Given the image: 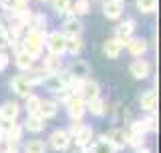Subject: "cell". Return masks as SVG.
<instances>
[{"instance_id":"obj_6","label":"cell","mask_w":161,"mask_h":153,"mask_svg":"<svg viewBox=\"0 0 161 153\" xmlns=\"http://www.w3.org/2000/svg\"><path fill=\"white\" fill-rule=\"evenodd\" d=\"M70 137H73V135H70L69 131L57 129L53 135H50V145H53L57 151H64V149L70 145Z\"/></svg>"},{"instance_id":"obj_17","label":"cell","mask_w":161,"mask_h":153,"mask_svg":"<svg viewBox=\"0 0 161 153\" xmlns=\"http://www.w3.org/2000/svg\"><path fill=\"white\" fill-rule=\"evenodd\" d=\"M125 47L129 48V53L133 54V57L141 59V54H145V50H147V42H145L143 38H129Z\"/></svg>"},{"instance_id":"obj_36","label":"cell","mask_w":161,"mask_h":153,"mask_svg":"<svg viewBox=\"0 0 161 153\" xmlns=\"http://www.w3.org/2000/svg\"><path fill=\"white\" fill-rule=\"evenodd\" d=\"M10 44V38H8V32H0V50H4Z\"/></svg>"},{"instance_id":"obj_25","label":"cell","mask_w":161,"mask_h":153,"mask_svg":"<svg viewBox=\"0 0 161 153\" xmlns=\"http://www.w3.org/2000/svg\"><path fill=\"white\" fill-rule=\"evenodd\" d=\"M80 50H83V38L79 37H67V48H64V53L69 54H79Z\"/></svg>"},{"instance_id":"obj_35","label":"cell","mask_w":161,"mask_h":153,"mask_svg":"<svg viewBox=\"0 0 161 153\" xmlns=\"http://www.w3.org/2000/svg\"><path fill=\"white\" fill-rule=\"evenodd\" d=\"M8 63H10V59H8V54L4 53V50H0V71H4L8 67Z\"/></svg>"},{"instance_id":"obj_34","label":"cell","mask_w":161,"mask_h":153,"mask_svg":"<svg viewBox=\"0 0 161 153\" xmlns=\"http://www.w3.org/2000/svg\"><path fill=\"white\" fill-rule=\"evenodd\" d=\"M143 127H145V131H155L157 129V119L153 115H149L147 119H143Z\"/></svg>"},{"instance_id":"obj_3","label":"cell","mask_w":161,"mask_h":153,"mask_svg":"<svg viewBox=\"0 0 161 153\" xmlns=\"http://www.w3.org/2000/svg\"><path fill=\"white\" fill-rule=\"evenodd\" d=\"M47 48L53 54H63L67 48V37L63 32H50L47 37Z\"/></svg>"},{"instance_id":"obj_21","label":"cell","mask_w":161,"mask_h":153,"mask_svg":"<svg viewBox=\"0 0 161 153\" xmlns=\"http://www.w3.org/2000/svg\"><path fill=\"white\" fill-rule=\"evenodd\" d=\"M24 127H26L30 133H40L44 129V119L40 115H28L26 121H24Z\"/></svg>"},{"instance_id":"obj_14","label":"cell","mask_w":161,"mask_h":153,"mask_svg":"<svg viewBox=\"0 0 161 153\" xmlns=\"http://www.w3.org/2000/svg\"><path fill=\"white\" fill-rule=\"evenodd\" d=\"M58 111V105L57 101H50V99H40V105H38V115L42 117V119H50V117H54Z\"/></svg>"},{"instance_id":"obj_18","label":"cell","mask_w":161,"mask_h":153,"mask_svg":"<svg viewBox=\"0 0 161 153\" xmlns=\"http://www.w3.org/2000/svg\"><path fill=\"white\" fill-rule=\"evenodd\" d=\"M24 76H26V81H28V83L34 87V85H40V83H44V79L48 76V73H47V71H44L42 67H40V69H34V67H30V69L26 71V75H24Z\"/></svg>"},{"instance_id":"obj_31","label":"cell","mask_w":161,"mask_h":153,"mask_svg":"<svg viewBox=\"0 0 161 153\" xmlns=\"http://www.w3.org/2000/svg\"><path fill=\"white\" fill-rule=\"evenodd\" d=\"M137 8L145 14L155 12L157 10V0H137Z\"/></svg>"},{"instance_id":"obj_37","label":"cell","mask_w":161,"mask_h":153,"mask_svg":"<svg viewBox=\"0 0 161 153\" xmlns=\"http://www.w3.org/2000/svg\"><path fill=\"white\" fill-rule=\"evenodd\" d=\"M80 127H83V123H80V119H77V121L73 123V127H70V131H69V133H70V135H77L79 131H80Z\"/></svg>"},{"instance_id":"obj_10","label":"cell","mask_w":161,"mask_h":153,"mask_svg":"<svg viewBox=\"0 0 161 153\" xmlns=\"http://www.w3.org/2000/svg\"><path fill=\"white\" fill-rule=\"evenodd\" d=\"M42 69L47 71L48 75H57L60 73V69H63V60H60V54H53L48 53L47 57L42 60Z\"/></svg>"},{"instance_id":"obj_38","label":"cell","mask_w":161,"mask_h":153,"mask_svg":"<svg viewBox=\"0 0 161 153\" xmlns=\"http://www.w3.org/2000/svg\"><path fill=\"white\" fill-rule=\"evenodd\" d=\"M4 153H18V149H16V147H14V145H12V147H8V149H6V151H4Z\"/></svg>"},{"instance_id":"obj_4","label":"cell","mask_w":161,"mask_h":153,"mask_svg":"<svg viewBox=\"0 0 161 153\" xmlns=\"http://www.w3.org/2000/svg\"><path fill=\"white\" fill-rule=\"evenodd\" d=\"M135 28H137V24H135V20H125V22H121L119 26H117V30H115V38L119 40L121 44H127V40L133 37V32H135Z\"/></svg>"},{"instance_id":"obj_24","label":"cell","mask_w":161,"mask_h":153,"mask_svg":"<svg viewBox=\"0 0 161 153\" xmlns=\"http://www.w3.org/2000/svg\"><path fill=\"white\" fill-rule=\"evenodd\" d=\"M28 30H36V32H42L47 30V16L44 14H34L28 20Z\"/></svg>"},{"instance_id":"obj_30","label":"cell","mask_w":161,"mask_h":153,"mask_svg":"<svg viewBox=\"0 0 161 153\" xmlns=\"http://www.w3.org/2000/svg\"><path fill=\"white\" fill-rule=\"evenodd\" d=\"M38 105H40V97L30 93L26 97V111H28V115H38Z\"/></svg>"},{"instance_id":"obj_39","label":"cell","mask_w":161,"mask_h":153,"mask_svg":"<svg viewBox=\"0 0 161 153\" xmlns=\"http://www.w3.org/2000/svg\"><path fill=\"white\" fill-rule=\"evenodd\" d=\"M137 153H149L147 147H137Z\"/></svg>"},{"instance_id":"obj_33","label":"cell","mask_w":161,"mask_h":153,"mask_svg":"<svg viewBox=\"0 0 161 153\" xmlns=\"http://www.w3.org/2000/svg\"><path fill=\"white\" fill-rule=\"evenodd\" d=\"M129 133L131 135H145V133H147V131H145V127H143V121H135V123L131 125Z\"/></svg>"},{"instance_id":"obj_9","label":"cell","mask_w":161,"mask_h":153,"mask_svg":"<svg viewBox=\"0 0 161 153\" xmlns=\"http://www.w3.org/2000/svg\"><path fill=\"white\" fill-rule=\"evenodd\" d=\"M129 71H131V75H133L135 79H139V81H141V79H147V76H149L151 67H149V63H147V60L137 59V60H133V63H131Z\"/></svg>"},{"instance_id":"obj_2","label":"cell","mask_w":161,"mask_h":153,"mask_svg":"<svg viewBox=\"0 0 161 153\" xmlns=\"http://www.w3.org/2000/svg\"><path fill=\"white\" fill-rule=\"evenodd\" d=\"M64 103H67V111H69V115H70L73 121L80 119V117L85 115V111H87V103L80 99V95H70Z\"/></svg>"},{"instance_id":"obj_41","label":"cell","mask_w":161,"mask_h":153,"mask_svg":"<svg viewBox=\"0 0 161 153\" xmlns=\"http://www.w3.org/2000/svg\"><path fill=\"white\" fill-rule=\"evenodd\" d=\"M14 2H20V4H28V0H14Z\"/></svg>"},{"instance_id":"obj_40","label":"cell","mask_w":161,"mask_h":153,"mask_svg":"<svg viewBox=\"0 0 161 153\" xmlns=\"http://www.w3.org/2000/svg\"><path fill=\"white\" fill-rule=\"evenodd\" d=\"M2 139H4V129L0 127V141H2Z\"/></svg>"},{"instance_id":"obj_11","label":"cell","mask_w":161,"mask_h":153,"mask_svg":"<svg viewBox=\"0 0 161 153\" xmlns=\"http://www.w3.org/2000/svg\"><path fill=\"white\" fill-rule=\"evenodd\" d=\"M75 139H77V145L80 147V149H83L85 153H89L87 149L91 147V143H93V129L87 127V125H83V127H80V131L75 135Z\"/></svg>"},{"instance_id":"obj_7","label":"cell","mask_w":161,"mask_h":153,"mask_svg":"<svg viewBox=\"0 0 161 153\" xmlns=\"http://www.w3.org/2000/svg\"><path fill=\"white\" fill-rule=\"evenodd\" d=\"M99 93H101V89H99V85L95 83V81H83V85H80V91H79L80 99H83L85 103H89V101L97 99Z\"/></svg>"},{"instance_id":"obj_27","label":"cell","mask_w":161,"mask_h":153,"mask_svg":"<svg viewBox=\"0 0 161 153\" xmlns=\"http://www.w3.org/2000/svg\"><path fill=\"white\" fill-rule=\"evenodd\" d=\"M70 12L75 16H85V14L91 12V2L89 0H77L75 4H70Z\"/></svg>"},{"instance_id":"obj_8","label":"cell","mask_w":161,"mask_h":153,"mask_svg":"<svg viewBox=\"0 0 161 153\" xmlns=\"http://www.w3.org/2000/svg\"><path fill=\"white\" fill-rule=\"evenodd\" d=\"M103 14L111 20L119 18L123 14V0H105L103 2Z\"/></svg>"},{"instance_id":"obj_19","label":"cell","mask_w":161,"mask_h":153,"mask_svg":"<svg viewBox=\"0 0 161 153\" xmlns=\"http://www.w3.org/2000/svg\"><path fill=\"white\" fill-rule=\"evenodd\" d=\"M117 149L109 141V137H99L93 145H91V153H115Z\"/></svg>"},{"instance_id":"obj_28","label":"cell","mask_w":161,"mask_h":153,"mask_svg":"<svg viewBox=\"0 0 161 153\" xmlns=\"http://www.w3.org/2000/svg\"><path fill=\"white\" fill-rule=\"evenodd\" d=\"M32 63H34V60L30 59L22 48H18V50H16V67H18L20 71H28L30 67H32Z\"/></svg>"},{"instance_id":"obj_16","label":"cell","mask_w":161,"mask_h":153,"mask_svg":"<svg viewBox=\"0 0 161 153\" xmlns=\"http://www.w3.org/2000/svg\"><path fill=\"white\" fill-rule=\"evenodd\" d=\"M20 137H22V127L16 125V121L12 125H8V129H4V139L8 141V147L16 145L20 141Z\"/></svg>"},{"instance_id":"obj_5","label":"cell","mask_w":161,"mask_h":153,"mask_svg":"<svg viewBox=\"0 0 161 153\" xmlns=\"http://www.w3.org/2000/svg\"><path fill=\"white\" fill-rule=\"evenodd\" d=\"M10 89L14 91L18 97H28L32 93V85L26 81V76L24 75H16L12 81H10Z\"/></svg>"},{"instance_id":"obj_42","label":"cell","mask_w":161,"mask_h":153,"mask_svg":"<svg viewBox=\"0 0 161 153\" xmlns=\"http://www.w3.org/2000/svg\"><path fill=\"white\" fill-rule=\"evenodd\" d=\"M73 153H77V151H73Z\"/></svg>"},{"instance_id":"obj_13","label":"cell","mask_w":161,"mask_h":153,"mask_svg":"<svg viewBox=\"0 0 161 153\" xmlns=\"http://www.w3.org/2000/svg\"><path fill=\"white\" fill-rule=\"evenodd\" d=\"M70 75L75 76V79H80V81H85L89 76V73H91V67H89V63L87 60H80V59H77L73 65H70V71H69Z\"/></svg>"},{"instance_id":"obj_23","label":"cell","mask_w":161,"mask_h":153,"mask_svg":"<svg viewBox=\"0 0 161 153\" xmlns=\"http://www.w3.org/2000/svg\"><path fill=\"white\" fill-rule=\"evenodd\" d=\"M87 109H89V113L91 115H95V117H103L105 113H107V103H105L103 99H93V101H89V105H87Z\"/></svg>"},{"instance_id":"obj_22","label":"cell","mask_w":161,"mask_h":153,"mask_svg":"<svg viewBox=\"0 0 161 153\" xmlns=\"http://www.w3.org/2000/svg\"><path fill=\"white\" fill-rule=\"evenodd\" d=\"M103 50H105V54H107L109 59H117L121 54V50H123V44H121L117 38H109L107 42L103 44Z\"/></svg>"},{"instance_id":"obj_26","label":"cell","mask_w":161,"mask_h":153,"mask_svg":"<svg viewBox=\"0 0 161 153\" xmlns=\"http://www.w3.org/2000/svg\"><path fill=\"white\" fill-rule=\"evenodd\" d=\"M80 30H83V24H80L77 18H70V20L64 22L63 34H64V37H77V34H80Z\"/></svg>"},{"instance_id":"obj_1","label":"cell","mask_w":161,"mask_h":153,"mask_svg":"<svg viewBox=\"0 0 161 153\" xmlns=\"http://www.w3.org/2000/svg\"><path fill=\"white\" fill-rule=\"evenodd\" d=\"M42 47H44V34L36 32V30H28V34L22 38V47L20 48H22L32 60H36V59H40Z\"/></svg>"},{"instance_id":"obj_29","label":"cell","mask_w":161,"mask_h":153,"mask_svg":"<svg viewBox=\"0 0 161 153\" xmlns=\"http://www.w3.org/2000/svg\"><path fill=\"white\" fill-rule=\"evenodd\" d=\"M44 151H47V145L40 139H32L24 145V153H44Z\"/></svg>"},{"instance_id":"obj_12","label":"cell","mask_w":161,"mask_h":153,"mask_svg":"<svg viewBox=\"0 0 161 153\" xmlns=\"http://www.w3.org/2000/svg\"><path fill=\"white\" fill-rule=\"evenodd\" d=\"M18 117V105L16 103H4L0 109V123H14Z\"/></svg>"},{"instance_id":"obj_20","label":"cell","mask_w":161,"mask_h":153,"mask_svg":"<svg viewBox=\"0 0 161 153\" xmlns=\"http://www.w3.org/2000/svg\"><path fill=\"white\" fill-rule=\"evenodd\" d=\"M139 103H141V109H145V111H155V107H157V93H155L153 89H151V91H145V93L141 95Z\"/></svg>"},{"instance_id":"obj_32","label":"cell","mask_w":161,"mask_h":153,"mask_svg":"<svg viewBox=\"0 0 161 153\" xmlns=\"http://www.w3.org/2000/svg\"><path fill=\"white\" fill-rule=\"evenodd\" d=\"M57 12H70V0H53Z\"/></svg>"},{"instance_id":"obj_15","label":"cell","mask_w":161,"mask_h":153,"mask_svg":"<svg viewBox=\"0 0 161 153\" xmlns=\"http://www.w3.org/2000/svg\"><path fill=\"white\" fill-rule=\"evenodd\" d=\"M109 141L113 143L115 149H123L125 145H129V131H125V129H115L113 133L109 135Z\"/></svg>"}]
</instances>
